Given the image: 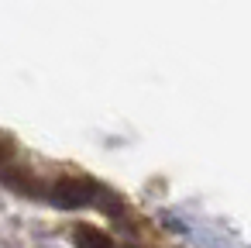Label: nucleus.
<instances>
[{
    "label": "nucleus",
    "instance_id": "f257e3e1",
    "mask_svg": "<svg viewBox=\"0 0 251 248\" xmlns=\"http://www.w3.org/2000/svg\"><path fill=\"white\" fill-rule=\"evenodd\" d=\"M49 196L59 207H86L90 200H97V186L90 179H59V183H52Z\"/></svg>",
    "mask_w": 251,
    "mask_h": 248
},
{
    "label": "nucleus",
    "instance_id": "7ed1b4c3",
    "mask_svg": "<svg viewBox=\"0 0 251 248\" xmlns=\"http://www.w3.org/2000/svg\"><path fill=\"white\" fill-rule=\"evenodd\" d=\"M11 155H14V138L7 131H0V162H11Z\"/></svg>",
    "mask_w": 251,
    "mask_h": 248
},
{
    "label": "nucleus",
    "instance_id": "f03ea898",
    "mask_svg": "<svg viewBox=\"0 0 251 248\" xmlns=\"http://www.w3.org/2000/svg\"><path fill=\"white\" fill-rule=\"evenodd\" d=\"M73 245L76 248H117L107 231H100L97 224H86V220H79L73 227Z\"/></svg>",
    "mask_w": 251,
    "mask_h": 248
}]
</instances>
